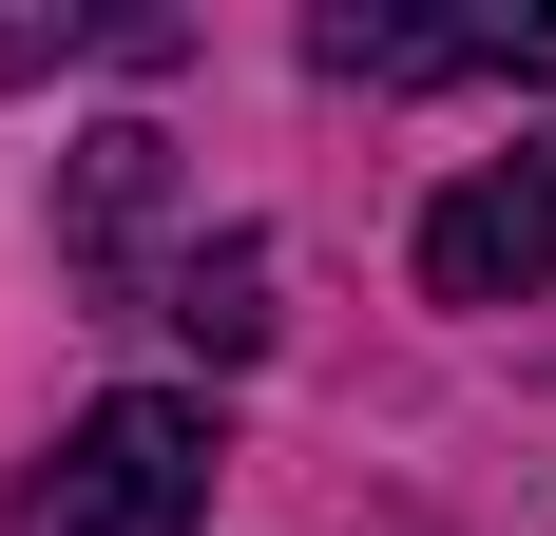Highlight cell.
Instances as JSON below:
<instances>
[{
    "label": "cell",
    "mask_w": 556,
    "mask_h": 536,
    "mask_svg": "<svg viewBox=\"0 0 556 536\" xmlns=\"http://www.w3.org/2000/svg\"><path fill=\"white\" fill-rule=\"evenodd\" d=\"M212 403H173V383H115L58 422V460L20 480V536H192L212 518Z\"/></svg>",
    "instance_id": "6da1fadb"
},
{
    "label": "cell",
    "mask_w": 556,
    "mask_h": 536,
    "mask_svg": "<svg viewBox=\"0 0 556 536\" xmlns=\"http://www.w3.org/2000/svg\"><path fill=\"white\" fill-rule=\"evenodd\" d=\"M422 288L442 307H538L556 288V135L500 154V173H460L442 212H422Z\"/></svg>",
    "instance_id": "7a4b0ae2"
},
{
    "label": "cell",
    "mask_w": 556,
    "mask_h": 536,
    "mask_svg": "<svg viewBox=\"0 0 556 536\" xmlns=\"http://www.w3.org/2000/svg\"><path fill=\"white\" fill-rule=\"evenodd\" d=\"M307 58H327V77H518V97H538V77H556V0H500V20H384V0H327Z\"/></svg>",
    "instance_id": "3957f363"
},
{
    "label": "cell",
    "mask_w": 556,
    "mask_h": 536,
    "mask_svg": "<svg viewBox=\"0 0 556 536\" xmlns=\"http://www.w3.org/2000/svg\"><path fill=\"white\" fill-rule=\"evenodd\" d=\"M173 326H192L212 365H250V345H269V230H212V250H173Z\"/></svg>",
    "instance_id": "277c9868"
},
{
    "label": "cell",
    "mask_w": 556,
    "mask_h": 536,
    "mask_svg": "<svg viewBox=\"0 0 556 536\" xmlns=\"http://www.w3.org/2000/svg\"><path fill=\"white\" fill-rule=\"evenodd\" d=\"M154 212V135H77V250L115 268V230Z\"/></svg>",
    "instance_id": "5b68a950"
},
{
    "label": "cell",
    "mask_w": 556,
    "mask_h": 536,
    "mask_svg": "<svg viewBox=\"0 0 556 536\" xmlns=\"http://www.w3.org/2000/svg\"><path fill=\"white\" fill-rule=\"evenodd\" d=\"M77 58V20H0V77H58Z\"/></svg>",
    "instance_id": "8992f818"
}]
</instances>
